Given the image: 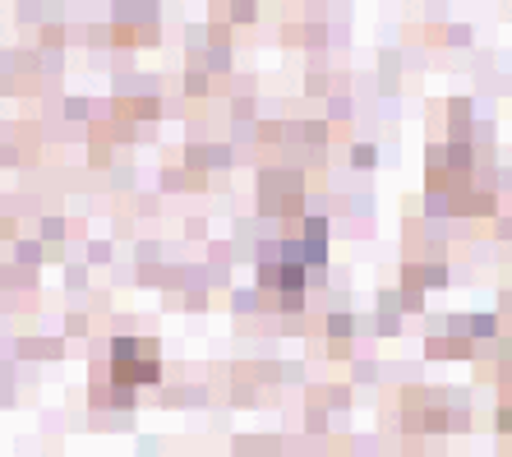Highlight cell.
<instances>
[{"instance_id":"1","label":"cell","mask_w":512,"mask_h":457,"mask_svg":"<svg viewBox=\"0 0 512 457\" xmlns=\"http://www.w3.org/2000/svg\"><path fill=\"white\" fill-rule=\"evenodd\" d=\"M116 379L120 384H153L157 379V351H153V342H116Z\"/></svg>"}]
</instances>
